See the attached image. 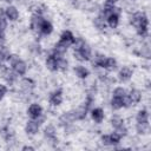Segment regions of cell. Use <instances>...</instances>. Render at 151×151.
I'll list each match as a JSON object with an SVG mask.
<instances>
[{
  "label": "cell",
  "instance_id": "obj_18",
  "mask_svg": "<svg viewBox=\"0 0 151 151\" xmlns=\"http://www.w3.org/2000/svg\"><path fill=\"white\" fill-rule=\"evenodd\" d=\"M74 73H76V76L79 78V79H86V78H88V76H90V71H88V68L87 67H85V66H83V65H77V66H74Z\"/></svg>",
  "mask_w": 151,
  "mask_h": 151
},
{
  "label": "cell",
  "instance_id": "obj_8",
  "mask_svg": "<svg viewBox=\"0 0 151 151\" xmlns=\"http://www.w3.org/2000/svg\"><path fill=\"white\" fill-rule=\"evenodd\" d=\"M1 74H2V78L6 80V83L9 84V85L14 84L17 81V79H18V74L13 70H11V68H8L6 66L1 68Z\"/></svg>",
  "mask_w": 151,
  "mask_h": 151
},
{
  "label": "cell",
  "instance_id": "obj_37",
  "mask_svg": "<svg viewBox=\"0 0 151 151\" xmlns=\"http://www.w3.org/2000/svg\"><path fill=\"white\" fill-rule=\"evenodd\" d=\"M1 1H2V2H11L12 0H1Z\"/></svg>",
  "mask_w": 151,
  "mask_h": 151
},
{
  "label": "cell",
  "instance_id": "obj_6",
  "mask_svg": "<svg viewBox=\"0 0 151 151\" xmlns=\"http://www.w3.org/2000/svg\"><path fill=\"white\" fill-rule=\"evenodd\" d=\"M40 130V124L38 123L37 119H29L25 124V132L29 136H34L39 132Z\"/></svg>",
  "mask_w": 151,
  "mask_h": 151
},
{
  "label": "cell",
  "instance_id": "obj_31",
  "mask_svg": "<svg viewBox=\"0 0 151 151\" xmlns=\"http://www.w3.org/2000/svg\"><path fill=\"white\" fill-rule=\"evenodd\" d=\"M100 143H101L104 146H110V145H112L110 133H107V134H103V136L100 137Z\"/></svg>",
  "mask_w": 151,
  "mask_h": 151
},
{
  "label": "cell",
  "instance_id": "obj_35",
  "mask_svg": "<svg viewBox=\"0 0 151 151\" xmlns=\"http://www.w3.org/2000/svg\"><path fill=\"white\" fill-rule=\"evenodd\" d=\"M118 0H105V2H109V4H114L116 5V2H117Z\"/></svg>",
  "mask_w": 151,
  "mask_h": 151
},
{
  "label": "cell",
  "instance_id": "obj_20",
  "mask_svg": "<svg viewBox=\"0 0 151 151\" xmlns=\"http://www.w3.org/2000/svg\"><path fill=\"white\" fill-rule=\"evenodd\" d=\"M127 96L131 99L133 105L140 103V100H142V91L138 90V88H131L130 92H127Z\"/></svg>",
  "mask_w": 151,
  "mask_h": 151
},
{
  "label": "cell",
  "instance_id": "obj_34",
  "mask_svg": "<svg viewBox=\"0 0 151 151\" xmlns=\"http://www.w3.org/2000/svg\"><path fill=\"white\" fill-rule=\"evenodd\" d=\"M22 150H24V151H26V150H31V151H33L34 147L31 146V145H25V146H22Z\"/></svg>",
  "mask_w": 151,
  "mask_h": 151
},
{
  "label": "cell",
  "instance_id": "obj_17",
  "mask_svg": "<svg viewBox=\"0 0 151 151\" xmlns=\"http://www.w3.org/2000/svg\"><path fill=\"white\" fill-rule=\"evenodd\" d=\"M119 18H120V14L119 13H112L110 14L107 18H106V25L110 27V28H117L118 25H119Z\"/></svg>",
  "mask_w": 151,
  "mask_h": 151
},
{
  "label": "cell",
  "instance_id": "obj_12",
  "mask_svg": "<svg viewBox=\"0 0 151 151\" xmlns=\"http://www.w3.org/2000/svg\"><path fill=\"white\" fill-rule=\"evenodd\" d=\"M58 122H59V125H61V126H64V127L67 126V125L73 124V122H76V119H74V116H73L72 110L61 113L60 117H59V119H58Z\"/></svg>",
  "mask_w": 151,
  "mask_h": 151
},
{
  "label": "cell",
  "instance_id": "obj_30",
  "mask_svg": "<svg viewBox=\"0 0 151 151\" xmlns=\"http://www.w3.org/2000/svg\"><path fill=\"white\" fill-rule=\"evenodd\" d=\"M110 137H111V143H112V145H117V144H119L120 140H122V137H120L117 132H114V131L110 133Z\"/></svg>",
  "mask_w": 151,
  "mask_h": 151
},
{
  "label": "cell",
  "instance_id": "obj_10",
  "mask_svg": "<svg viewBox=\"0 0 151 151\" xmlns=\"http://www.w3.org/2000/svg\"><path fill=\"white\" fill-rule=\"evenodd\" d=\"M63 100H64V97H63V91L60 88L54 90L48 97V103L52 106H59L63 103Z\"/></svg>",
  "mask_w": 151,
  "mask_h": 151
},
{
  "label": "cell",
  "instance_id": "obj_19",
  "mask_svg": "<svg viewBox=\"0 0 151 151\" xmlns=\"http://www.w3.org/2000/svg\"><path fill=\"white\" fill-rule=\"evenodd\" d=\"M53 32V25L50 20H44L42 24H41V27H40V31H39V34L41 35H50L52 34Z\"/></svg>",
  "mask_w": 151,
  "mask_h": 151
},
{
  "label": "cell",
  "instance_id": "obj_33",
  "mask_svg": "<svg viewBox=\"0 0 151 151\" xmlns=\"http://www.w3.org/2000/svg\"><path fill=\"white\" fill-rule=\"evenodd\" d=\"M7 91H8L7 86H6L5 84L0 83V100H2V99H4V97H5V96H6V93H7Z\"/></svg>",
  "mask_w": 151,
  "mask_h": 151
},
{
  "label": "cell",
  "instance_id": "obj_5",
  "mask_svg": "<svg viewBox=\"0 0 151 151\" xmlns=\"http://www.w3.org/2000/svg\"><path fill=\"white\" fill-rule=\"evenodd\" d=\"M42 106L38 103H32L28 107H27V116L31 119H37L42 114Z\"/></svg>",
  "mask_w": 151,
  "mask_h": 151
},
{
  "label": "cell",
  "instance_id": "obj_15",
  "mask_svg": "<svg viewBox=\"0 0 151 151\" xmlns=\"http://www.w3.org/2000/svg\"><path fill=\"white\" fill-rule=\"evenodd\" d=\"M57 59H58V58H57L53 53H51V54H48V55L46 57V59H45V66H46V68H47L48 71H51V72L58 71Z\"/></svg>",
  "mask_w": 151,
  "mask_h": 151
},
{
  "label": "cell",
  "instance_id": "obj_26",
  "mask_svg": "<svg viewBox=\"0 0 151 151\" xmlns=\"http://www.w3.org/2000/svg\"><path fill=\"white\" fill-rule=\"evenodd\" d=\"M110 123H111V125L113 126V129H117V127L124 125V119H123L122 116H119V114H113V116L111 117V119H110Z\"/></svg>",
  "mask_w": 151,
  "mask_h": 151
},
{
  "label": "cell",
  "instance_id": "obj_13",
  "mask_svg": "<svg viewBox=\"0 0 151 151\" xmlns=\"http://www.w3.org/2000/svg\"><path fill=\"white\" fill-rule=\"evenodd\" d=\"M132 76H133V70L129 66H123L118 72V79L119 81H123V83L129 81L132 78Z\"/></svg>",
  "mask_w": 151,
  "mask_h": 151
},
{
  "label": "cell",
  "instance_id": "obj_29",
  "mask_svg": "<svg viewBox=\"0 0 151 151\" xmlns=\"http://www.w3.org/2000/svg\"><path fill=\"white\" fill-rule=\"evenodd\" d=\"M126 94H127V91H126L124 87H122V86L116 87V88L113 90V92H112V96H113V97H119V98H123V97L126 96Z\"/></svg>",
  "mask_w": 151,
  "mask_h": 151
},
{
  "label": "cell",
  "instance_id": "obj_36",
  "mask_svg": "<svg viewBox=\"0 0 151 151\" xmlns=\"http://www.w3.org/2000/svg\"><path fill=\"white\" fill-rule=\"evenodd\" d=\"M5 38V33H1L0 32V39H4Z\"/></svg>",
  "mask_w": 151,
  "mask_h": 151
},
{
  "label": "cell",
  "instance_id": "obj_4",
  "mask_svg": "<svg viewBox=\"0 0 151 151\" xmlns=\"http://www.w3.org/2000/svg\"><path fill=\"white\" fill-rule=\"evenodd\" d=\"M34 87H35V83L32 78L26 77L20 80V88L25 94H31L32 91L34 90Z\"/></svg>",
  "mask_w": 151,
  "mask_h": 151
},
{
  "label": "cell",
  "instance_id": "obj_11",
  "mask_svg": "<svg viewBox=\"0 0 151 151\" xmlns=\"http://www.w3.org/2000/svg\"><path fill=\"white\" fill-rule=\"evenodd\" d=\"M4 14H5L6 19L9 20V21H17L19 19V15H20L18 8L15 6H13V5L7 6L5 8V11H4Z\"/></svg>",
  "mask_w": 151,
  "mask_h": 151
},
{
  "label": "cell",
  "instance_id": "obj_21",
  "mask_svg": "<svg viewBox=\"0 0 151 151\" xmlns=\"http://www.w3.org/2000/svg\"><path fill=\"white\" fill-rule=\"evenodd\" d=\"M91 59H92V63H93V67H101V68H104L106 55H104L101 53H96Z\"/></svg>",
  "mask_w": 151,
  "mask_h": 151
},
{
  "label": "cell",
  "instance_id": "obj_28",
  "mask_svg": "<svg viewBox=\"0 0 151 151\" xmlns=\"http://www.w3.org/2000/svg\"><path fill=\"white\" fill-rule=\"evenodd\" d=\"M136 120L137 122H149V112L145 109H142L137 112L136 114Z\"/></svg>",
  "mask_w": 151,
  "mask_h": 151
},
{
  "label": "cell",
  "instance_id": "obj_22",
  "mask_svg": "<svg viewBox=\"0 0 151 151\" xmlns=\"http://www.w3.org/2000/svg\"><path fill=\"white\" fill-rule=\"evenodd\" d=\"M136 131L138 134H147L150 131V124L149 122H137L136 124Z\"/></svg>",
  "mask_w": 151,
  "mask_h": 151
},
{
  "label": "cell",
  "instance_id": "obj_32",
  "mask_svg": "<svg viewBox=\"0 0 151 151\" xmlns=\"http://www.w3.org/2000/svg\"><path fill=\"white\" fill-rule=\"evenodd\" d=\"M114 132H117V133L123 138V137H125V136L127 134V127H126V126H125V124H124V125H122V126H119V127L114 129Z\"/></svg>",
  "mask_w": 151,
  "mask_h": 151
},
{
  "label": "cell",
  "instance_id": "obj_2",
  "mask_svg": "<svg viewBox=\"0 0 151 151\" xmlns=\"http://www.w3.org/2000/svg\"><path fill=\"white\" fill-rule=\"evenodd\" d=\"M88 111H90V106H88L85 101L81 103V104L78 105L76 109L72 110L76 120H83V119H85L86 116H87V113H88Z\"/></svg>",
  "mask_w": 151,
  "mask_h": 151
},
{
  "label": "cell",
  "instance_id": "obj_25",
  "mask_svg": "<svg viewBox=\"0 0 151 151\" xmlns=\"http://www.w3.org/2000/svg\"><path fill=\"white\" fill-rule=\"evenodd\" d=\"M110 105H111V107L113 110H120V109H123L124 107V105H123V98L113 97L112 96V98L110 100Z\"/></svg>",
  "mask_w": 151,
  "mask_h": 151
},
{
  "label": "cell",
  "instance_id": "obj_14",
  "mask_svg": "<svg viewBox=\"0 0 151 151\" xmlns=\"http://www.w3.org/2000/svg\"><path fill=\"white\" fill-rule=\"evenodd\" d=\"M91 118L96 124H100L103 123L104 118H105V112L101 107H93L91 109Z\"/></svg>",
  "mask_w": 151,
  "mask_h": 151
},
{
  "label": "cell",
  "instance_id": "obj_27",
  "mask_svg": "<svg viewBox=\"0 0 151 151\" xmlns=\"http://www.w3.org/2000/svg\"><path fill=\"white\" fill-rule=\"evenodd\" d=\"M57 64H58V71H63V72L67 71V68H68V61H67L66 58L59 57L57 59Z\"/></svg>",
  "mask_w": 151,
  "mask_h": 151
},
{
  "label": "cell",
  "instance_id": "obj_9",
  "mask_svg": "<svg viewBox=\"0 0 151 151\" xmlns=\"http://www.w3.org/2000/svg\"><path fill=\"white\" fill-rule=\"evenodd\" d=\"M44 17L42 15H37V14H32L31 19H29V28L34 32V33H39L41 24L44 21Z\"/></svg>",
  "mask_w": 151,
  "mask_h": 151
},
{
  "label": "cell",
  "instance_id": "obj_7",
  "mask_svg": "<svg viewBox=\"0 0 151 151\" xmlns=\"http://www.w3.org/2000/svg\"><path fill=\"white\" fill-rule=\"evenodd\" d=\"M11 66H12V70L18 76H25L26 72H27V64L21 58H19L17 61H14L13 64H11Z\"/></svg>",
  "mask_w": 151,
  "mask_h": 151
},
{
  "label": "cell",
  "instance_id": "obj_23",
  "mask_svg": "<svg viewBox=\"0 0 151 151\" xmlns=\"http://www.w3.org/2000/svg\"><path fill=\"white\" fill-rule=\"evenodd\" d=\"M93 25H94V27L97 28V29H99V31H104L105 28H106V20H105V18L103 17V15H98V17H96L94 19H93Z\"/></svg>",
  "mask_w": 151,
  "mask_h": 151
},
{
  "label": "cell",
  "instance_id": "obj_3",
  "mask_svg": "<svg viewBox=\"0 0 151 151\" xmlns=\"http://www.w3.org/2000/svg\"><path fill=\"white\" fill-rule=\"evenodd\" d=\"M44 137L47 142L50 143H55L58 142V138H57V129L54 125L52 124H48L47 126L44 127Z\"/></svg>",
  "mask_w": 151,
  "mask_h": 151
},
{
  "label": "cell",
  "instance_id": "obj_1",
  "mask_svg": "<svg viewBox=\"0 0 151 151\" xmlns=\"http://www.w3.org/2000/svg\"><path fill=\"white\" fill-rule=\"evenodd\" d=\"M73 55L79 61H87L92 58V48L91 46L85 41L78 50H73Z\"/></svg>",
  "mask_w": 151,
  "mask_h": 151
},
{
  "label": "cell",
  "instance_id": "obj_16",
  "mask_svg": "<svg viewBox=\"0 0 151 151\" xmlns=\"http://www.w3.org/2000/svg\"><path fill=\"white\" fill-rule=\"evenodd\" d=\"M74 34L70 31V29H65V31H63V33L60 34V38H59V40L60 41H63V42H65L66 45H68V46H72L73 45V41H74Z\"/></svg>",
  "mask_w": 151,
  "mask_h": 151
},
{
  "label": "cell",
  "instance_id": "obj_24",
  "mask_svg": "<svg viewBox=\"0 0 151 151\" xmlns=\"http://www.w3.org/2000/svg\"><path fill=\"white\" fill-rule=\"evenodd\" d=\"M117 66H118V63L113 57H106V60H105V64H104V70L114 71L117 68Z\"/></svg>",
  "mask_w": 151,
  "mask_h": 151
}]
</instances>
